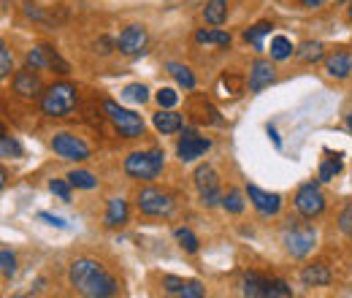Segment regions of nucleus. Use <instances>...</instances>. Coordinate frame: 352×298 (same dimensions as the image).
<instances>
[{"label": "nucleus", "mask_w": 352, "mask_h": 298, "mask_svg": "<svg viewBox=\"0 0 352 298\" xmlns=\"http://www.w3.org/2000/svg\"><path fill=\"white\" fill-rule=\"evenodd\" d=\"M68 282L79 296L87 298H111L122 293L120 279L95 257H76L68 266Z\"/></svg>", "instance_id": "1"}, {"label": "nucleus", "mask_w": 352, "mask_h": 298, "mask_svg": "<svg viewBox=\"0 0 352 298\" xmlns=\"http://www.w3.org/2000/svg\"><path fill=\"white\" fill-rule=\"evenodd\" d=\"M79 106V89L71 82H54L41 95V111L46 117H71Z\"/></svg>", "instance_id": "2"}, {"label": "nucleus", "mask_w": 352, "mask_h": 298, "mask_svg": "<svg viewBox=\"0 0 352 298\" xmlns=\"http://www.w3.org/2000/svg\"><path fill=\"white\" fill-rule=\"evenodd\" d=\"M122 169L135 182H152L166 169V152L163 149H138V152H131L125 158Z\"/></svg>", "instance_id": "3"}, {"label": "nucleus", "mask_w": 352, "mask_h": 298, "mask_svg": "<svg viewBox=\"0 0 352 298\" xmlns=\"http://www.w3.org/2000/svg\"><path fill=\"white\" fill-rule=\"evenodd\" d=\"M103 114H106V120L117 128V133L122 136V138H141L144 133H146V125H144V120L131 111V109H122L117 100H111V98H106L103 100Z\"/></svg>", "instance_id": "4"}, {"label": "nucleus", "mask_w": 352, "mask_h": 298, "mask_svg": "<svg viewBox=\"0 0 352 298\" xmlns=\"http://www.w3.org/2000/svg\"><path fill=\"white\" fill-rule=\"evenodd\" d=\"M176 201L168 190L160 187H141L135 193V209L146 217H168L174 212Z\"/></svg>", "instance_id": "5"}, {"label": "nucleus", "mask_w": 352, "mask_h": 298, "mask_svg": "<svg viewBox=\"0 0 352 298\" xmlns=\"http://www.w3.org/2000/svg\"><path fill=\"white\" fill-rule=\"evenodd\" d=\"M49 147H52V152H54L57 158H63V160H71V163H85V160H89L87 141H85V138H79L76 133L60 130V133H54V136H52Z\"/></svg>", "instance_id": "6"}, {"label": "nucleus", "mask_w": 352, "mask_h": 298, "mask_svg": "<svg viewBox=\"0 0 352 298\" xmlns=\"http://www.w3.org/2000/svg\"><path fill=\"white\" fill-rule=\"evenodd\" d=\"M192 179H195V190H198V195H201V204L204 206H222V184H220V173L212 169L209 163H204V166H198L195 173H192Z\"/></svg>", "instance_id": "7"}, {"label": "nucleus", "mask_w": 352, "mask_h": 298, "mask_svg": "<svg viewBox=\"0 0 352 298\" xmlns=\"http://www.w3.org/2000/svg\"><path fill=\"white\" fill-rule=\"evenodd\" d=\"M282 244H285L287 255L307 257L317 247V231L311 225H287L282 233Z\"/></svg>", "instance_id": "8"}, {"label": "nucleus", "mask_w": 352, "mask_h": 298, "mask_svg": "<svg viewBox=\"0 0 352 298\" xmlns=\"http://www.w3.org/2000/svg\"><path fill=\"white\" fill-rule=\"evenodd\" d=\"M293 206L298 209V214H301L304 220H314V217H320V214L325 212L328 201H325L322 190H320L314 182H307V184L298 187V193H296V198H293Z\"/></svg>", "instance_id": "9"}, {"label": "nucleus", "mask_w": 352, "mask_h": 298, "mask_svg": "<svg viewBox=\"0 0 352 298\" xmlns=\"http://www.w3.org/2000/svg\"><path fill=\"white\" fill-rule=\"evenodd\" d=\"M212 149V138L206 136H198L195 130H184L176 141V158L182 163H195L198 158H204L206 152Z\"/></svg>", "instance_id": "10"}, {"label": "nucleus", "mask_w": 352, "mask_h": 298, "mask_svg": "<svg viewBox=\"0 0 352 298\" xmlns=\"http://www.w3.org/2000/svg\"><path fill=\"white\" fill-rule=\"evenodd\" d=\"M187 114L195 125H222V114L206 95H190L187 98Z\"/></svg>", "instance_id": "11"}, {"label": "nucleus", "mask_w": 352, "mask_h": 298, "mask_svg": "<svg viewBox=\"0 0 352 298\" xmlns=\"http://www.w3.org/2000/svg\"><path fill=\"white\" fill-rule=\"evenodd\" d=\"M11 87H14V92H16L22 100H36V98L41 100V95H44L41 76H38V71H36V68H30V65H25L22 71H16V74H14Z\"/></svg>", "instance_id": "12"}, {"label": "nucleus", "mask_w": 352, "mask_h": 298, "mask_svg": "<svg viewBox=\"0 0 352 298\" xmlns=\"http://www.w3.org/2000/svg\"><path fill=\"white\" fill-rule=\"evenodd\" d=\"M146 43H149L146 28H144V25H128V28L120 33V39H117V49H120V54H125V57H138V54H144Z\"/></svg>", "instance_id": "13"}, {"label": "nucleus", "mask_w": 352, "mask_h": 298, "mask_svg": "<svg viewBox=\"0 0 352 298\" xmlns=\"http://www.w3.org/2000/svg\"><path fill=\"white\" fill-rule=\"evenodd\" d=\"M160 288L166 296H176V298H204L206 296V288L198 282V279H182V277H171L166 274L160 279Z\"/></svg>", "instance_id": "14"}, {"label": "nucleus", "mask_w": 352, "mask_h": 298, "mask_svg": "<svg viewBox=\"0 0 352 298\" xmlns=\"http://www.w3.org/2000/svg\"><path fill=\"white\" fill-rule=\"evenodd\" d=\"M247 198L263 217H276L282 212V195L279 193H268L258 184H247Z\"/></svg>", "instance_id": "15"}, {"label": "nucleus", "mask_w": 352, "mask_h": 298, "mask_svg": "<svg viewBox=\"0 0 352 298\" xmlns=\"http://www.w3.org/2000/svg\"><path fill=\"white\" fill-rule=\"evenodd\" d=\"M276 82V68L271 60L258 57L252 65H250V92H263L265 87H271Z\"/></svg>", "instance_id": "16"}, {"label": "nucleus", "mask_w": 352, "mask_h": 298, "mask_svg": "<svg viewBox=\"0 0 352 298\" xmlns=\"http://www.w3.org/2000/svg\"><path fill=\"white\" fill-rule=\"evenodd\" d=\"M128 220H131V206H128V201H125V198H109L106 214H103V225L111 228V231H117V228L128 225Z\"/></svg>", "instance_id": "17"}, {"label": "nucleus", "mask_w": 352, "mask_h": 298, "mask_svg": "<svg viewBox=\"0 0 352 298\" xmlns=\"http://www.w3.org/2000/svg\"><path fill=\"white\" fill-rule=\"evenodd\" d=\"M325 74L331 79H347L352 74V54L347 49H336L328 60H325Z\"/></svg>", "instance_id": "18"}, {"label": "nucleus", "mask_w": 352, "mask_h": 298, "mask_svg": "<svg viewBox=\"0 0 352 298\" xmlns=\"http://www.w3.org/2000/svg\"><path fill=\"white\" fill-rule=\"evenodd\" d=\"M268 288H271V277L258 271H247L241 279V293L250 298H268Z\"/></svg>", "instance_id": "19"}, {"label": "nucleus", "mask_w": 352, "mask_h": 298, "mask_svg": "<svg viewBox=\"0 0 352 298\" xmlns=\"http://www.w3.org/2000/svg\"><path fill=\"white\" fill-rule=\"evenodd\" d=\"M152 125L160 130L163 136H171V133H179L184 128V117L174 111V109H160L155 117H152Z\"/></svg>", "instance_id": "20"}, {"label": "nucleus", "mask_w": 352, "mask_h": 298, "mask_svg": "<svg viewBox=\"0 0 352 298\" xmlns=\"http://www.w3.org/2000/svg\"><path fill=\"white\" fill-rule=\"evenodd\" d=\"M301 282L307 288H325V285H331V271L325 263H309L301 268Z\"/></svg>", "instance_id": "21"}, {"label": "nucleus", "mask_w": 352, "mask_h": 298, "mask_svg": "<svg viewBox=\"0 0 352 298\" xmlns=\"http://www.w3.org/2000/svg\"><path fill=\"white\" fill-rule=\"evenodd\" d=\"M244 76L241 74H236V71H225L220 76V82H217V92H220V98H239V95H244Z\"/></svg>", "instance_id": "22"}, {"label": "nucleus", "mask_w": 352, "mask_h": 298, "mask_svg": "<svg viewBox=\"0 0 352 298\" xmlns=\"http://www.w3.org/2000/svg\"><path fill=\"white\" fill-rule=\"evenodd\" d=\"M41 52H44L46 71L60 74V76H68V74H71V63H68L65 57H60V52H57L52 43H41Z\"/></svg>", "instance_id": "23"}, {"label": "nucleus", "mask_w": 352, "mask_h": 298, "mask_svg": "<svg viewBox=\"0 0 352 298\" xmlns=\"http://www.w3.org/2000/svg\"><path fill=\"white\" fill-rule=\"evenodd\" d=\"M204 19L212 28H220L228 19V0H206L204 3Z\"/></svg>", "instance_id": "24"}, {"label": "nucleus", "mask_w": 352, "mask_h": 298, "mask_svg": "<svg viewBox=\"0 0 352 298\" xmlns=\"http://www.w3.org/2000/svg\"><path fill=\"white\" fill-rule=\"evenodd\" d=\"M296 57H298L301 63H307V65H314V63H320V60L325 57V43L322 41H304L298 49H296Z\"/></svg>", "instance_id": "25"}, {"label": "nucleus", "mask_w": 352, "mask_h": 298, "mask_svg": "<svg viewBox=\"0 0 352 298\" xmlns=\"http://www.w3.org/2000/svg\"><path fill=\"white\" fill-rule=\"evenodd\" d=\"M195 41L201 46H230V33L220 30V28H212V30H198L195 33Z\"/></svg>", "instance_id": "26"}, {"label": "nucleus", "mask_w": 352, "mask_h": 298, "mask_svg": "<svg viewBox=\"0 0 352 298\" xmlns=\"http://www.w3.org/2000/svg\"><path fill=\"white\" fill-rule=\"evenodd\" d=\"M271 30H274V22H258V25H252L250 30H244V41L252 43L255 52H263V39Z\"/></svg>", "instance_id": "27"}, {"label": "nucleus", "mask_w": 352, "mask_h": 298, "mask_svg": "<svg viewBox=\"0 0 352 298\" xmlns=\"http://www.w3.org/2000/svg\"><path fill=\"white\" fill-rule=\"evenodd\" d=\"M339 173H342V155H339V152H336V155L328 152V158L320 163V173H317L320 182H331V179H336Z\"/></svg>", "instance_id": "28"}, {"label": "nucleus", "mask_w": 352, "mask_h": 298, "mask_svg": "<svg viewBox=\"0 0 352 298\" xmlns=\"http://www.w3.org/2000/svg\"><path fill=\"white\" fill-rule=\"evenodd\" d=\"M166 71L174 76V82L179 87H184V89H195V76H192V71H190L187 65H182V63H168Z\"/></svg>", "instance_id": "29"}, {"label": "nucleus", "mask_w": 352, "mask_h": 298, "mask_svg": "<svg viewBox=\"0 0 352 298\" xmlns=\"http://www.w3.org/2000/svg\"><path fill=\"white\" fill-rule=\"evenodd\" d=\"M68 182L76 187V190H95L98 187V176L92 173V171H85V169H74L68 173Z\"/></svg>", "instance_id": "30"}, {"label": "nucleus", "mask_w": 352, "mask_h": 298, "mask_svg": "<svg viewBox=\"0 0 352 298\" xmlns=\"http://www.w3.org/2000/svg\"><path fill=\"white\" fill-rule=\"evenodd\" d=\"M244 206H247V201H244V193H241V190L230 187V190L222 195V209L228 214H241Z\"/></svg>", "instance_id": "31"}, {"label": "nucleus", "mask_w": 352, "mask_h": 298, "mask_svg": "<svg viewBox=\"0 0 352 298\" xmlns=\"http://www.w3.org/2000/svg\"><path fill=\"white\" fill-rule=\"evenodd\" d=\"M176 242H179V247L184 250V253H190V255H195L198 250H201V242H198V236L190 231V228H176L174 231Z\"/></svg>", "instance_id": "32"}, {"label": "nucleus", "mask_w": 352, "mask_h": 298, "mask_svg": "<svg viewBox=\"0 0 352 298\" xmlns=\"http://www.w3.org/2000/svg\"><path fill=\"white\" fill-rule=\"evenodd\" d=\"M268 52H271V60H287V57H293V43L287 36H274Z\"/></svg>", "instance_id": "33"}, {"label": "nucleus", "mask_w": 352, "mask_h": 298, "mask_svg": "<svg viewBox=\"0 0 352 298\" xmlns=\"http://www.w3.org/2000/svg\"><path fill=\"white\" fill-rule=\"evenodd\" d=\"M155 100H157L160 109H176V103H179V92H176L174 87H160V89L155 92Z\"/></svg>", "instance_id": "34"}, {"label": "nucleus", "mask_w": 352, "mask_h": 298, "mask_svg": "<svg viewBox=\"0 0 352 298\" xmlns=\"http://www.w3.org/2000/svg\"><path fill=\"white\" fill-rule=\"evenodd\" d=\"M122 98L131 100V103H146L149 100V89H146V85H128L122 89Z\"/></svg>", "instance_id": "35"}, {"label": "nucleus", "mask_w": 352, "mask_h": 298, "mask_svg": "<svg viewBox=\"0 0 352 298\" xmlns=\"http://www.w3.org/2000/svg\"><path fill=\"white\" fill-rule=\"evenodd\" d=\"M0 271H3L6 279H11V277L16 274V255H14L8 247L0 250Z\"/></svg>", "instance_id": "36"}, {"label": "nucleus", "mask_w": 352, "mask_h": 298, "mask_svg": "<svg viewBox=\"0 0 352 298\" xmlns=\"http://www.w3.org/2000/svg\"><path fill=\"white\" fill-rule=\"evenodd\" d=\"M71 187H74V184L68 182V176H65V179H52V182H49V190H52L60 201H65V204H71Z\"/></svg>", "instance_id": "37"}, {"label": "nucleus", "mask_w": 352, "mask_h": 298, "mask_svg": "<svg viewBox=\"0 0 352 298\" xmlns=\"http://www.w3.org/2000/svg\"><path fill=\"white\" fill-rule=\"evenodd\" d=\"M0 155L3 158H22V147L16 144V138H11L8 133H3V138H0Z\"/></svg>", "instance_id": "38"}, {"label": "nucleus", "mask_w": 352, "mask_h": 298, "mask_svg": "<svg viewBox=\"0 0 352 298\" xmlns=\"http://www.w3.org/2000/svg\"><path fill=\"white\" fill-rule=\"evenodd\" d=\"M336 225H339V231H342V233L352 242V201H347V204H344V209L339 212Z\"/></svg>", "instance_id": "39"}, {"label": "nucleus", "mask_w": 352, "mask_h": 298, "mask_svg": "<svg viewBox=\"0 0 352 298\" xmlns=\"http://www.w3.org/2000/svg\"><path fill=\"white\" fill-rule=\"evenodd\" d=\"M11 71H14L11 49H8V43H0V76H3V79H8V76H11Z\"/></svg>", "instance_id": "40"}, {"label": "nucleus", "mask_w": 352, "mask_h": 298, "mask_svg": "<svg viewBox=\"0 0 352 298\" xmlns=\"http://www.w3.org/2000/svg\"><path fill=\"white\" fill-rule=\"evenodd\" d=\"M25 65H30V68H36V71H46V60H44L41 46H36V49H30V52L25 54Z\"/></svg>", "instance_id": "41"}, {"label": "nucleus", "mask_w": 352, "mask_h": 298, "mask_svg": "<svg viewBox=\"0 0 352 298\" xmlns=\"http://www.w3.org/2000/svg\"><path fill=\"white\" fill-rule=\"evenodd\" d=\"M38 220H44V222L54 225V228H65V225H68L63 217H57V214H49V212H38Z\"/></svg>", "instance_id": "42"}, {"label": "nucleus", "mask_w": 352, "mask_h": 298, "mask_svg": "<svg viewBox=\"0 0 352 298\" xmlns=\"http://www.w3.org/2000/svg\"><path fill=\"white\" fill-rule=\"evenodd\" d=\"M114 46H117V41H111V39H106V36H103L100 41H95V52H98V54H109Z\"/></svg>", "instance_id": "43"}, {"label": "nucleus", "mask_w": 352, "mask_h": 298, "mask_svg": "<svg viewBox=\"0 0 352 298\" xmlns=\"http://www.w3.org/2000/svg\"><path fill=\"white\" fill-rule=\"evenodd\" d=\"M304 3V8H320L322 3H328V0H301Z\"/></svg>", "instance_id": "44"}, {"label": "nucleus", "mask_w": 352, "mask_h": 298, "mask_svg": "<svg viewBox=\"0 0 352 298\" xmlns=\"http://www.w3.org/2000/svg\"><path fill=\"white\" fill-rule=\"evenodd\" d=\"M268 136H271V141H274V144H276V149H279V147H282V141H279V136H276V130L271 128V125H268Z\"/></svg>", "instance_id": "45"}, {"label": "nucleus", "mask_w": 352, "mask_h": 298, "mask_svg": "<svg viewBox=\"0 0 352 298\" xmlns=\"http://www.w3.org/2000/svg\"><path fill=\"white\" fill-rule=\"evenodd\" d=\"M347 130L352 133V114H347Z\"/></svg>", "instance_id": "46"}, {"label": "nucleus", "mask_w": 352, "mask_h": 298, "mask_svg": "<svg viewBox=\"0 0 352 298\" xmlns=\"http://www.w3.org/2000/svg\"><path fill=\"white\" fill-rule=\"evenodd\" d=\"M347 17H350V22H352V0H350V6H347Z\"/></svg>", "instance_id": "47"}]
</instances>
